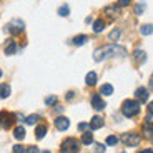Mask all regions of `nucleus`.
Here are the masks:
<instances>
[{
	"mask_svg": "<svg viewBox=\"0 0 153 153\" xmlns=\"http://www.w3.org/2000/svg\"><path fill=\"white\" fill-rule=\"evenodd\" d=\"M88 126H90V125H87V123H78V130H80V131H85Z\"/></svg>",
	"mask_w": 153,
	"mask_h": 153,
	"instance_id": "obj_35",
	"label": "nucleus"
},
{
	"mask_svg": "<svg viewBox=\"0 0 153 153\" xmlns=\"http://www.w3.org/2000/svg\"><path fill=\"white\" fill-rule=\"evenodd\" d=\"M17 52V43L15 40H8L7 47H5V55H13Z\"/></svg>",
	"mask_w": 153,
	"mask_h": 153,
	"instance_id": "obj_14",
	"label": "nucleus"
},
{
	"mask_svg": "<svg viewBox=\"0 0 153 153\" xmlns=\"http://www.w3.org/2000/svg\"><path fill=\"white\" fill-rule=\"evenodd\" d=\"M82 143H83V145H92L93 143V133L85 131V133L82 135Z\"/></svg>",
	"mask_w": 153,
	"mask_h": 153,
	"instance_id": "obj_22",
	"label": "nucleus"
},
{
	"mask_svg": "<svg viewBox=\"0 0 153 153\" xmlns=\"http://www.w3.org/2000/svg\"><path fill=\"white\" fill-rule=\"evenodd\" d=\"M140 33L142 35H152L153 33V25L152 23H145V25H142V27H140Z\"/></svg>",
	"mask_w": 153,
	"mask_h": 153,
	"instance_id": "obj_23",
	"label": "nucleus"
},
{
	"mask_svg": "<svg viewBox=\"0 0 153 153\" xmlns=\"http://www.w3.org/2000/svg\"><path fill=\"white\" fill-rule=\"evenodd\" d=\"M148 113H153V102L148 103Z\"/></svg>",
	"mask_w": 153,
	"mask_h": 153,
	"instance_id": "obj_37",
	"label": "nucleus"
},
{
	"mask_svg": "<svg viewBox=\"0 0 153 153\" xmlns=\"http://www.w3.org/2000/svg\"><path fill=\"white\" fill-rule=\"evenodd\" d=\"M103 13L107 15V19L117 20L120 15H122V7H120L118 4H115V5H107V7L103 8Z\"/></svg>",
	"mask_w": 153,
	"mask_h": 153,
	"instance_id": "obj_4",
	"label": "nucleus"
},
{
	"mask_svg": "<svg viewBox=\"0 0 153 153\" xmlns=\"http://www.w3.org/2000/svg\"><path fill=\"white\" fill-rule=\"evenodd\" d=\"M142 131H143V135H145L146 138H152V135H153V123H148V122H145V123H143V128H142Z\"/></svg>",
	"mask_w": 153,
	"mask_h": 153,
	"instance_id": "obj_17",
	"label": "nucleus"
},
{
	"mask_svg": "<svg viewBox=\"0 0 153 153\" xmlns=\"http://www.w3.org/2000/svg\"><path fill=\"white\" fill-rule=\"evenodd\" d=\"M43 153H50V152H43Z\"/></svg>",
	"mask_w": 153,
	"mask_h": 153,
	"instance_id": "obj_41",
	"label": "nucleus"
},
{
	"mask_svg": "<svg viewBox=\"0 0 153 153\" xmlns=\"http://www.w3.org/2000/svg\"><path fill=\"white\" fill-rule=\"evenodd\" d=\"M150 88L153 90V73H152V76H150Z\"/></svg>",
	"mask_w": 153,
	"mask_h": 153,
	"instance_id": "obj_39",
	"label": "nucleus"
},
{
	"mask_svg": "<svg viewBox=\"0 0 153 153\" xmlns=\"http://www.w3.org/2000/svg\"><path fill=\"white\" fill-rule=\"evenodd\" d=\"M92 107L98 111H102L105 108V102H103V98H102L100 93H95V95L92 97Z\"/></svg>",
	"mask_w": 153,
	"mask_h": 153,
	"instance_id": "obj_9",
	"label": "nucleus"
},
{
	"mask_svg": "<svg viewBox=\"0 0 153 153\" xmlns=\"http://www.w3.org/2000/svg\"><path fill=\"white\" fill-rule=\"evenodd\" d=\"M97 73L95 72H88L87 76H85V83L88 85V87H93V85H97Z\"/></svg>",
	"mask_w": 153,
	"mask_h": 153,
	"instance_id": "obj_13",
	"label": "nucleus"
},
{
	"mask_svg": "<svg viewBox=\"0 0 153 153\" xmlns=\"http://www.w3.org/2000/svg\"><path fill=\"white\" fill-rule=\"evenodd\" d=\"M87 40H88V37L82 33V35H75L72 38V43L73 45H83V43H87Z\"/></svg>",
	"mask_w": 153,
	"mask_h": 153,
	"instance_id": "obj_18",
	"label": "nucleus"
},
{
	"mask_svg": "<svg viewBox=\"0 0 153 153\" xmlns=\"http://www.w3.org/2000/svg\"><path fill=\"white\" fill-rule=\"evenodd\" d=\"M25 153H38V148L37 146H28V148L25 150Z\"/></svg>",
	"mask_w": 153,
	"mask_h": 153,
	"instance_id": "obj_34",
	"label": "nucleus"
},
{
	"mask_svg": "<svg viewBox=\"0 0 153 153\" xmlns=\"http://www.w3.org/2000/svg\"><path fill=\"white\" fill-rule=\"evenodd\" d=\"M45 133H47V125L45 123H40V125L37 126V130H35V137H37L38 140H42V138L45 137Z\"/></svg>",
	"mask_w": 153,
	"mask_h": 153,
	"instance_id": "obj_16",
	"label": "nucleus"
},
{
	"mask_svg": "<svg viewBox=\"0 0 153 153\" xmlns=\"http://www.w3.org/2000/svg\"><path fill=\"white\" fill-rule=\"evenodd\" d=\"M38 120H40V117H38V115H28L27 118H25V123H27V125H35Z\"/></svg>",
	"mask_w": 153,
	"mask_h": 153,
	"instance_id": "obj_26",
	"label": "nucleus"
},
{
	"mask_svg": "<svg viewBox=\"0 0 153 153\" xmlns=\"http://www.w3.org/2000/svg\"><path fill=\"white\" fill-rule=\"evenodd\" d=\"M73 97H75V93H73V92H68V95H67V100H72Z\"/></svg>",
	"mask_w": 153,
	"mask_h": 153,
	"instance_id": "obj_36",
	"label": "nucleus"
},
{
	"mask_svg": "<svg viewBox=\"0 0 153 153\" xmlns=\"http://www.w3.org/2000/svg\"><path fill=\"white\" fill-rule=\"evenodd\" d=\"M95 152L97 153H103L105 152V146L102 145V143H97V145H95Z\"/></svg>",
	"mask_w": 153,
	"mask_h": 153,
	"instance_id": "obj_32",
	"label": "nucleus"
},
{
	"mask_svg": "<svg viewBox=\"0 0 153 153\" xmlns=\"http://www.w3.org/2000/svg\"><path fill=\"white\" fill-rule=\"evenodd\" d=\"M103 118H102V117H93L92 118V122H90V128H92V130H98V128H102V126H103Z\"/></svg>",
	"mask_w": 153,
	"mask_h": 153,
	"instance_id": "obj_11",
	"label": "nucleus"
},
{
	"mask_svg": "<svg viewBox=\"0 0 153 153\" xmlns=\"http://www.w3.org/2000/svg\"><path fill=\"white\" fill-rule=\"evenodd\" d=\"M80 150V142L73 137H68L62 142V153H78Z\"/></svg>",
	"mask_w": 153,
	"mask_h": 153,
	"instance_id": "obj_3",
	"label": "nucleus"
},
{
	"mask_svg": "<svg viewBox=\"0 0 153 153\" xmlns=\"http://www.w3.org/2000/svg\"><path fill=\"white\" fill-rule=\"evenodd\" d=\"M135 98L140 102V103H143V102H146L148 100V90H146L145 87H140L137 88V92H135Z\"/></svg>",
	"mask_w": 153,
	"mask_h": 153,
	"instance_id": "obj_10",
	"label": "nucleus"
},
{
	"mask_svg": "<svg viewBox=\"0 0 153 153\" xmlns=\"http://www.w3.org/2000/svg\"><path fill=\"white\" fill-rule=\"evenodd\" d=\"M13 118H15V115H13V113L2 110V111H0V126H2V128H5V130H7V128H10V126L13 125V122H15Z\"/></svg>",
	"mask_w": 153,
	"mask_h": 153,
	"instance_id": "obj_5",
	"label": "nucleus"
},
{
	"mask_svg": "<svg viewBox=\"0 0 153 153\" xmlns=\"http://www.w3.org/2000/svg\"><path fill=\"white\" fill-rule=\"evenodd\" d=\"M111 93H113V87H111L110 83H103L100 87V95L108 97V95H111Z\"/></svg>",
	"mask_w": 153,
	"mask_h": 153,
	"instance_id": "obj_19",
	"label": "nucleus"
},
{
	"mask_svg": "<svg viewBox=\"0 0 153 153\" xmlns=\"http://www.w3.org/2000/svg\"><path fill=\"white\" fill-rule=\"evenodd\" d=\"M12 152H13V153H25V146H23V145H13Z\"/></svg>",
	"mask_w": 153,
	"mask_h": 153,
	"instance_id": "obj_29",
	"label": "nucleus"
},
{
	"mask_svg": "<svg viewBox=\"0 0 153 153\" xmlns=\"http://www.w3.org/2000/svg\"><path fill=\"white\" fill-rule=\"evenodd\" d=\"M68 126H70V120L67 118V117H57V118H55V128H57V130L65 131Z\"/></svg>",
	"mask_w": 153,
	"mask_h": 153,
	"instance_id": "obj_8",
	"label": "nucleus"
},
{
	"mask_svg": "<svg viewBox=\"0 0 153 153\" xmlns=\"http://www.w3.org/2000/svg\"><path fill=\"white\" fill-rule=\"evenodd\" d=\"M68 13H70L68 5H62V7L58 8V15H60V17H68Z\"/></svg>",
	"mask_w": 153,
	"mask_h": 153,
	"instance_id": "obj_27",
	"label": "nucleus"
},
{
	"mask_svg": "<svg viewBox=\"0 0 153 153\" xmlns=\"http://www.w3.org/2000/svg\"><path fill=\"white\" fill-rule=\"evenodd\" d=\"M105 48V58H123L126 57V48L122 45H117V43H111V45L103 47Z\"/></svg>",
	"mask_w": 153,
	"mask_h": 153,
	"instance_id": "obj_2",
	"label": "nucleus"
},
{
	"mask_svg": "<svg viewBox=\"0 0 153 153\" xmlns=\"http://www.w3.org/2000/svg\"><path fill=\"white\" fill-rule=\"evenodd\" d=\"M105 25H107V23H105V20L103 19H97L95 22H93V32H95V33H100V32H103V28H105Z\"/></svg>",
	"mask_w": 153,
	"mask_h": 153,
	"instance_id": "obj_12",
	"label": "nucleus"
},
{
	"mask_svg": "<svg viewBox=\"0 0 153 153\" xmlns=\"http://www.w3.org/2000/svg\"><path fill=\"white\" fill-rule=\"evenodd\" d=\"M122 142L126 146H138V143H140V135L138 133H125L122 137Z\"/></svg>",
	"mask_w": 153,
	"mask_h": 153,
	"instance_id": "obj_6",
	"label": "nucleus"
},
{
	"mask_svg": "<svg viewBox=\"0 0 153 153\" xmlns=\"http://www.w3.org/2000/svg\"><path fill=\"white\" fill-rule=\"evenodd\" d=\"M133 57H135V60H137L138 63H143V62L146 60V53L143 52V50H135V52H133Z\"/></svg>",
	"mask_w": 153,
	"mask_h": 153,
	"instance_id": "obj_21",
	"label": "nucleus"
},
{
	"mask_svg": "<svg viewBox=\"0 0 153 153\" xmlns=\"http://www.w3.org/2000/svg\"><path fill=\"white\" fill-rule=\"evenodd\" d=\"M131 4V0H118V5L120 7H128Z\"/></svg>",
	"mask_w": 153,
	"mask_h": 153,
	"instance_id": "obj_33",
	"label": "nucleus"
},
{
	"mask_svg": "<svg viewBox=\"0 0 153 153\" xmlns=\"http://www.w3.org/2000/svg\"><path fill=\"white\" fill-rule=\"evenodd\" d=\"M117 143H118V138L115 137V135H110V137H107V145L113 146V145H117Z\"/></svg>",
	"mask_w": 153,
	"mask_h": 153,
	"instance_id": "obj_28",
	"label": "nucleus"
},
{
	"mask_svg": "<svg viewBox=\"0 0 153 153\" xmlns=\"http://www.w3.org/2000/svg\"><path fill=\"white\" fill-rule=\"evenodd\" d=\"M7 30L10 32L12 35H19V33H22V32L25 30V27H23V22H20V20H13L12 23L7 25Z\"/></svg>",
	"mask_w": 153,
	"mask_h": 153,
	"instance_id": "obj_7",
	"label": "nucleus"
},
{
	"mask_svg": "<svg viewBox=\"0 0 153 153\" xmlns=\"http://www.w3.org/2000/svg\"><path fill=\"white\" fill-rule=\"evenodd\" d=\"M120 35H122V32H120V28H113V30L108 33V40H111V42H117L120 38Z\"/></svg>",
	"mask_w": 153,
	"mask_h": 153,
	"instance_id": "obj_24",
	"label": "nucleus"
},
{
	"mask_svg": "<svg viewBox=\"0 0 153 153\" xmlns=\"http://www.w3.org/2000/svg\"><path fill=\"white\" fill-rule=\"evenodd\" d=\"M57 97L55 95H52V97H47L45 98V105H53V103H57Z\"/></svg>",
	"mask_w": 153,
	"mask_h": 153,
	"instance_id": "obj_30",
	"label": "nucleus"
},
{
	"mask_svg": "<svg viewBox=\"0 0 153 153\" xmlns=\"http://www.w3.org/2000/svg\"><path fill=\"white\" fill-rule=\"evenodd\" d=\"M122 113L126 118H133L140 113V102L138 100H125L122 103Z\"/></svg>",
	"mask_w": 153,
	"mask_h": 153,
	"instance_id": "obj_1",
	"label": "nucleus"
},
{
	"mask_svg": "<svg viewBox=\"0 0 153 153\" xmlns=\"http://www.w3.org/2000/svg\"><path fill=\"white\" fill-rule=\"evenodd\" d=\"M12 88L8 83H0V98H7L8 95H10Z\"/></svg>",
	"mask_w": 153,
	"mask_h": 153,
	"instance_id": "obj_15",
	"label": "nucleus"
},
{
	"mask_svg": "<svg viewBox=\"0 0 153 153\" xmlns=\"http://www.w3.org/2000/svg\"><path fill=\"white\" fill-rule=\"evenodd\" d=\"M143 10H145V4H138L137 7H135V13H137V15H142Z\"/></svg>",
	"mask_w": 153,
	"mask_h": 153,
	"instance_id": "obj_31",
	"label": "nucleus"
},
{
	"mask_svg": "<svg viewBox=\"0 0 153 153\" xmlns=\"http://www.w3.org/2000/svg\"><path fill=\"white\" fill-rule=\"evenodd\" d=\"M13 137L17 140H23L25 138V130H23V126H17L15 130H13Z\"/></svg>",
	"mask_w": 153,
	"mask_h": 153,
	"instance_id": "obj_25",
	"label": "nucleus"
},
{
	"mask_svg": "<svg viewBox=\"0 0 153 153\" xmlns=\"http://www.w3.org/2000/svg\"><path fill=\"white\" fill-rule=\"evenodd\" d=\"M105 58V48L103 47H100V48H97L95 52H93V60L95 62H102Z\"/></svg>",
	"mask_w": 153,
	"mask_h": 153,
	"instance_id": "obj_20",
	"label": "nucleus"
},
{
	"mask_svg": "<svg viewBox=\"0 0 153 153\" xmlns=\"http://www.w3.org/2000/svg\"><path fill=\"white\" fill-rule=\"evenodd\" d=\"M2 75H4V73H2V70H0V78H2Z\"/></svg>",
	"mask_w": 153,
	"mask_h": 153,
	"instance_id": "obj_40",
	"label": "nucleus"
},
{
	"mask_svg": "<svg viewBox=\"0 0 153 153\" xmlns=\"http://www.w3.org/2000/svg\"><path fill=\"white\" fill-rule=\"evenodd\" d=\"M140 153H153V150L152 148H146V150H142Z\"/></svg>",
	"mask_w": 153,
	"mask_h": 153,
	"instance_id": "obj_38",
	"label": "nucleus"
}]
</instances>
